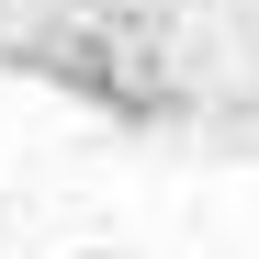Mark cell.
Returning a JSON list of instances; mask_svg holds the SVG:
<instances>
[{
  "instance_id": "6da1fadb",
  "label": "cell",
  "mask_w": 259,
  "mask_h": 259,
  "mask_svg": "<svg viewBox=\"0 0 259 259\" xmlns=\"http://www.w3.org/2000/svg\"><path fill=\"white\" fill-rule=\"evenodd\" d=\"M23 68H46L57 91L102 102V113H124V124L181 113V91H169V68H158V34H147L136 12H57L46 34H23Z\"/></svg>"
},
{
  "instance_id": "7a4b0ae2",
  "label": "cell",
  "mask_w": 259,
  "mask_h": 259,
  "mask_svg": "<svg viewBox=\"0 0 259 259\" xmlns=\"http://www.w3.org/2000/svg\"><path fill=\"white\" fill-rule=\"evenodd\" d=\"M91 259H124V248H91Z\"/></svg>"
}]
</instances>
